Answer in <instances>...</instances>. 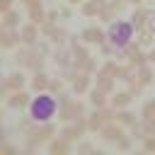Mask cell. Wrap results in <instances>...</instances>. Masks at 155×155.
I'll return each instance as SVG.
<instances>
[{"instance_id":"1","label":"cell","mask_w":155,"mask_h":155,"mask_svg":"<svg viewBox=\"0 0 155 155\" xmlns=\"http://www.w3.org/2000/svg\"><path fill=\"white\" fill-rule=\"evenodd\" d=\"M56 111H58V102H56V97H51V94H39V97H34L31 99V104H29V116L34 119V121H48L51 116H56Z\"/></svg>"},{"instance_id":"2","label":"cell","mask_w":155,"mask_h":155,"mask_svg":"<svg viewBox=\"0 0 155 155\" xmlns=\"http://www.w3.org/2000/svg\"><path fill=\"white\" fill-rule=\"evenodd\" d=\"M107 39L116 48H126L133 39V22H114L107 31Z\"/></svg>"},{"instance_id":"3","label":"cell","mask_w":155,"mask_h":155,"mask_svg":"<svg viewBox=\"0 0 155 155\" xmlns=\"http://www.w3.org/2000/svg\"><path fill=\"white\" fill-rule=\"evenodd\" d=\"M82 36H85L87 41H102V39H104V34H102L99 29H85Z\"/></svg>"},{"instance_id":"4","label":"cell","mask_w":155,"mask_h":155,"mask_svg":"<svg viewBox=\"0 0 155 155\" xmlns=\"http://www.w3.org/2000/svg\"><path fill=\"white\" fill-rule=\"evenodd\" d=\"M128 99H131V97H128V92H119V94L114 97V104H116V107H126V104H128Z\"/></svg>"},{"instance_id":"5","label":"cell","mask_w":155,"mask_h":155,"mask_svg":"<svg viewBox=\"0 0 155 155\" xmlns=\"http://www.w3.org/2000/svg\"><path fill=\"white\" fill-rule=\"evenodd\" d=\"M90 99H92V104H94V107H104V102H107V99H104V94H102V92H97V90L92 92V97H90Z\"/></svg>"},{"instance_id":"6","label":"cell","mask_w":155,"mask_h":155,"mask_svg":"<svg viewBox=\"0 0 155 155\" xmlns=\"http://www.w3.org/2000/svg\"><path fill=\"white\" fill-rule=\"evenodd\" d=\"M104 136H107V138H119V136H121V131H119V128L107 126V128H104Z\"/></svg>"},{"instance_id":"7","label":"cell","mask_w":155,"mask_h":155,"mask_svg":"<svg viewBox=\"0 0 155 155\" xmlns=\"http://www.w3.org/2000/svg\"><path fill=\"white\" fill-rule=\"evenodd\" d=\"M153 111H155V102H148V104H145V109H143V116H145V119H150V114H153Z\"/></svg>"},{"instance_id":"8","label":"cell","mask_w":155,"mask_h":155,"mask_svg":"<svg viewBox=\"0 0 155 155\" xmlns=\"http://www.w3.org/2000/svg\"><path fill=\"white\" fill-rule=\"evenodd\" d=\"M85 87H87V78H85V75H82V78H80V80H75V90H80V92H82V90H85Z\"/></svg>"},{"instance_id":"9","label":"cell","mask_w":155,"mask_h":155,"mask_svg":"<svg viewBox=\"0 0 155 155\" xmlns=\"http://www.w3.org/2000/svg\"><path fill=\"white\" fill-rule=\"evenodd\" d=\"M119 119H121V121H124V124H131V114H128V111H124V114H121V116H119Z\"/></svg>"},{"instance_id":"10","label":"cell","mask_w":155,"mask_h":155,"mask_svg":"<svg viewBox=\"0 0 155 155\" xmlns=\"http://www.w3.org/2000/svg\"><path fill=\"white\" fill-rule=\"evenodd\" d=\"M148 131H155V121H148Z\"/></svg>"}]
</instances>
